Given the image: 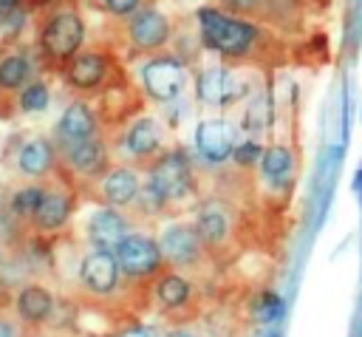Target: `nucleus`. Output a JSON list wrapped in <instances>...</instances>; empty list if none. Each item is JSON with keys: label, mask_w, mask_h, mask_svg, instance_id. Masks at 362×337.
<instances>
[{"label": "nucleus", "mask_w": 362, "mask_h": 337, "mask_svg": "<svg viewBox=\"0 0 362 337\" xmlns=\"http://www.w3.org/2000/svg\"><path fill=\"white\" fill-rule=\"evenodd\" d=\"M260 147H257V142H243V144H235V150H232V159L238 161V164H252L255 159H260Z\"/></svg>", "instance_id": "nucleus-28"}, {"label": "nucleus", "mask_w": 362, "mask_h": 337, "mask_svg": "<svg viewBox=\"0 0 362 337\" xmlns=\"http://www.w3.org/2000/svg\"><path fill=\"white\" fill-rule=\"evenodd\" d=\"M266 122H269V102H266V96H257L246 108V127L260 130V127H266Z\"/></svg>", "instance_id": "nucleus-26"}, {"label": "nucleus", "mask_w": 362, "mask_h": 337, "mask_svg": "<svg viewBox=\"0 0 362 337\" xmlns=\"http://www.w3.org/2000/svg\"><path fill=\"white\" fill-rule=\"evenodd\" d=\"M198 25H201L204 42L209 48H215L218 54H226V57L246 54L257 40V28L249 20L223 14L218 8H201L198 11Z\"/></svg>", "instance_id": "nucleus-1"}, {"label": "nucleus", "mask_w": 362, "mask_h": 337, "mask_svg": "<svg viewBox=\"0 0 362 337\" xmlns=\"http://www.w3.org/2000/svg\"><path fill=\"white\" fill-rule=\"evenodd\" d=\"M124 235H127V221L113 207H99L88 218V238H90L93 249H110L113 252Z\"/></svg>", "instance_id": "nucleus-11"}, {"label": "nucleus", "mask_w": 362, "mask_h": 337, "mask_svg": "<svg viewBox=\"0 0 362 337\" xmlns=\"http://www.w3.org/2000/svg\"><path fill=\"white\" fill-rule=\"evenodd\" d=\"M102 3L116 17H130V14H136L141 8V0H102Z\"/></svg>", "instance_id": "nucleus-29"}, {"label": "nucleus", "mask_w": 362, "mask_h": 337, "mask_svg": "<svg viewBox=\"0 0 362 337\" xmlns=\"http://www.w3.org/2000/svg\"><path fill=\"white\" fill-rule=\"evenodd\" d=\"M57 133L62 139V144H76L82 139H90L96 133V116L90 113V108L85 102H71L62 116H59V125H57Z\"/></svg>", "instance_id": "nucleus-16"}, {"label": "nucleus", "mask_w": 362, "mask_h": 337, "mask_svg": "<svg viewBox=\"0 0 362 337\" xmlns=\"http://www.w3.org/2000/svg\"><path fill=\"white\" fill-rule=\"evenodd\" d=\"M31 76V62L23 54H6L0 59V88L3 91H17L28 82Z\"/></svg>", "instance_id": "nucleus-22"}, {"label": "nucleus", "mask_w": 362, "mask_h": 337, "mask_svg": "<svg viewBox=\"0 0 362 337\" xmlns=\"http://www.w3.org/2000/svg\"><path fill=\"white\" fill-rule=\"evenodd\" d=\"M221 3V8H226L232 17H238V14H255V11H260V6H263V0H218Z\"/></svg>", "instance_id": "nucleus-27"}, {"label": "nucleus", "mask_w": 362, "mask_h": 337, "mask_svg": "<svg viewBox=\"0 0 362 337\" xmlns=\"http://www.w3.org/2000/svg\"><path fill=\"white\" fill-rule=\"evenodd\" d=\"M170 34H173L170 20L158 8H139L127 20V40L139 51H158V48H164Z\"/></svg>", "instance_id": "nucleus-5"}, {"label": "nucleus", "mask_w": 362, "mask_h": 337, "mask_svg": "<svg viewBox=\"0 0 362 337\" xmlns=\"http://www.w3.org/2000/svg\"><path fill=\"white\" fill-rule=\"evenodd\" d=\"M0 337H23V323L11 314H0Z\"/></svg>", "instance_id": "nucleus-30"}, {"label": "nucleus", "mask_w": 362, "mask_h": 337, "mask_svg": "<svg viewBox=\"0 0 362 337\" xmlns=\"http://www.w3.org/2000/svg\"><path fill=\"white\" fill-rule=\"evenodd\" d=\"M195 147L212 164L226 161L232 156V150H235L232 125H226L223 119H201L198 127H195Z\"/></svg>", "instance_id": "nucleus-8"}, {"label": "nucleus", "mask_w": 362, "mask_h": 337, "mask_svg": "<svg viewBox=\"0 0 362 337\" xmlns=\"http://www.w3.org/2000/svg\"><path fill=\"white\" fill-rule=\"evenodd\" d=\"M260 170L272 184H283L291 173V150L283 144H272L260 153Z\"/></svg>", "instance_id": "nucleus-21"}, {"label": "nucleus", "mask_w": 362, "mask_h": 337, "mask_svg": "<svg viewBox=\"0 0 362 337\" xmlns=\"http://www.w3.org/2000/svg\"><path fill=\"white\" fill-rule=\"evenodd\" d=\"M42 190H45V187H40V184L20 187V190L11 195V212H14L17 218H31V215H34V210H37V204H40Z\"/></svg>", "instance_id": "nucleus-25"}, {"label": "nucleus", "mask_w": 362, "mask_h": 337, "mask_svg": "<svg viewBox=\"0 0 362 337\" xmlns=\"http://www.w3.org/2000/svg\"><path fill=\"white\" fill-rule=\"evenodd\" d=\"M51 167H54V147H51L48 139L34 136L25 144H20V150H17V170L25 178H34L37 181V178L48 176Z\"/></svg>", "instance_id": "nucleus-18"}, {"label": "nucleus", "mask_w": 362, "mask_h": 337, "mask_svg": "<svg viewBox=\"0 0 362 337\" xmlns=\"http://www.w3.org/2000/svg\"><path fill=\"white\" fill-rule=\"evenodd\" d=\"M54 312V295L40 286V283H28L17 292L14 297V317L25 326H40L51 317Z\"/></svg>", "instance_id": "nucleus-12"}, {"label": "nucleus", "mask_w": 362, "mask_h": 337, "mask_svg": "<svg viewBox=\"0 0 362 337\" xmlns=\"http://www.w3.org/2000/svg\"><path fill=\"white\" fill-rule=\"evenodd\" d=\"M119 337H158V331H156V329H150V326H133V329L122 331Z\"/></svg>", "instance_id": "nucleus-31"}, {"label": "nucleus", "mask_w": 362, "mask_h": 337, "mask_svg": "<svg viewBox=\"0 0 362 337\" xmlns=\"http://www.w3.org/2000/svg\"><path fill=\"white\" fill-rule=\"evenodd\" d=\"M107 74V62L102 54L96 51H76L71 59H68V68H65V76L74 88L79 91H90V88H99L102 79Z\"/></svg>", "instance_id": "nucleus-14"}, {"label": "nucleus", "mask_w": 362, "mask_h": 337, "mask_svg": "<svg viewBox=\"0 0 362 337\" xmlns=\"http://www.w3.org/2000/svg\"><path fill=\"white\" fill-rule=\"evenodd\" d=\"M192 229H195V235H198L201 244L215 246V244H223V241H226L229 221H226V215H223L218 207H204V210L198 212V221H195Z\"/></svg>", "instance_id": "nucleus-20"}, {"label": "nucleus", "mask_w": 362, "mask_h": 337, "mask_svg": "<svg viewBox=\"0 0 362 337\" xmlns=\"http://www.w3.org/2000/svg\"><path fill=\"white\" fill-rule=\"evenodd\" d=\"M167 337H192V334H189V331H181V329H178V331H170Z\"/></svg>", "instance_id": "nucleus-33"}, {"label": "nucleus", "mask_w": 362, "mask_h": 337, "mask_svg": "<svg viewBox=\"0 0 362 337\" xmlns=\"http://www.w3.org/2000/svg\"><path fill=\"white\" fill-rule=\"evenodd\" d=\"M141 85L150 99L173 102L187 85V68L173 57H156L141 68Z\"/></svg>", "instance_id": "nucleus-4"}, {"label": "nucleus", "mask_w": 362, "mask_h": 337, "mask_svg": "<svg viewBox=\"0 0 362 337\" xmlns=\"http://www.w3.org/2000/svg\"><path fill=\"white\" fill-rule=\"evenodd\" d=\"M139 190H141V181H139L136 170H130V167H113L102 178V198L113 210L133 204L139 198Z\"/></svg>", "instance_id": "nucleus-15"}, {"label": "nucleus", "mask_w": 362, "mask_h": 337, "mask_svg": "<svg viewBox=\"0 0 362 337\" xmlns=\"http://www.w3.org/2000/svg\"><path fill=\"white\" fill-rule=\"evenodd\" d=\"M48 99H51V96H48L45 82L34 79V82H25V85L20 88L17 105H20V110H25V113H40V110L48 108Z\"/></svg>", "instance_id": "nucleus-24"}, {"label": "nucleus", "mask_w": 362, "mask_h": 337, "mask_svg": "<svg viewBox=\"0 0 362 337\" xmlns=\"http://www.w3.org/2000/svg\"><path fill=\"white\" fill-rule=\"evenodd\" d=\"M34 3H51V0H34Z\"/></svg>", "instance_id": "nucleus-34"}, {"label": "nucleus", "mask_w": 362, "mask_h": 337, "mask_svg": "<svg viewBox=\"0 0 362 337\" xmlns=\"http://www.w3.org/2000/svg\"><path fill=\"white\" fill-rule=\"evenodd\" d=\"M161 125L156 122V119H150V116H141V119H136L130 127H127V133H124V147L136 156V159H147V156H153V153H158V147H161Z\"/></svg>", "instance_id": "nucleus-19"}, {"label": "nucleus", "mask_w": 362, "mask_h": 337, "mask_svg": "<svg viewBox=\"0 0 362 337\" xmlns=\"http://www.w3.org/2000/svg\"><path fill=\"white\" fill-rule=\"evenodd\" d=\"M195 93H198L201 105L218 108V105H226L238 96V82L226 68L212 65V68H204L195 76Z\"/></svg>", "instance_id": "nucleus-10"}, {"label": "nucleus", "mask_w": 362, "mask_h": 337, "mask_svg": "<svg viewBox=\"0 0 362 337\" xmlns=\"http://www.w3.org/2000/svg\"><path fill=\"white\" fill-rule=\"evenodd\" d=\"M17 6V0H0V11H11Z\"/></svg>", "instance_id": "nucleus-32"}, {"label": "nucleus", "mask_w": 362, "mask_h": 337, "mask_svg": "<svg viewBox=\"0 0 362 337\" xmlns=\"http://www.w3.org/2000/svg\"><path fill=\"white\" fill-rule=\"evenodd\" d=\"M85 40V23L76 11H57L48 17V23L40 31V45L45 51V57L62 62L71 59Z\"/></svg>", "instance_id": "nucleus-2"}, {"label": "nucleus", "mask_w": 362, "mask_h": 337, "mask_svg": "<svg viewBox=\"0 0 362 337\" xmlns=\"http://www.w3.org/2000/svg\"><path fill=\"white\" fill-rule=\"evenodd\" d=\"M156 297H158V303L164 306V309H178V306H184L187 303V297H189V283H187V278L184 275H164L161 280H158V286H156Z\"/></svg>", "instance_id": "nucleus-23"}, {"label": "nucleus", "mask_w": 362, "mask_h": 337, "mask_svg": "<svg viewBox=\"0 0 362 337\" xmlns=\"http://www.w3.org/2000/svg\"><path fill=\"white\" fill-rule=\"evenodd\" d=\"M119 263L110 249H90L79 263V283L90 295H110L119 286Z\"/></svg>", "instance_id": "nucleus-6"}, {"label": "nucleus", "mask_w": 362, "mask_h": 337, "mask_svg": "<svg viewBox=\"0 0 362 337\" xmlns=\"http://www.w3.org/2000/svg\"><path fill=\"white\" fill-rule=\"evenodd\" d=\"M71 218V198L62 190H42L40 204L31 215V224L37 232H57Z\"/></svg>", "instance_id": "nucleus-13"}, {"label": "nucleus", "mask_w": 362, "mask_h": 337, "mask_svg": "<svg viewBox=\"0 0 362 337\" xmlns=\"http://www.w3.org/2000/svg\"><path fill=\"white\" fill-rule=\"evenodd\" d=\"M65 159L71 164L74 173L79 176H99L107 164V150L102 144V139L90 136V139H82L76 144H68L65 147Z\"/></svg>", "instance_id": "nucleus-17"}, {"label": "nucleus", "mask_w": 362, "mask_h": 337, "mask_svg": "<svg viewBox=\"0 0 362 337\" xmlns=\"http://www.w3.org/2000/svg\"><path fill=\"white\" fill-rule=\"evenodd\" d=\"M113 255L119 263V275L124 278H147L161 263L158 244L144 232H127L122 244L113 249Z\"/></svg>", "instance_id": "nucleus-3"}, {"label": "nucleus", "mask_w": 362, "mask_h": 337, "mask_svg": "<svg viewBox=\"0 0 362 337\" xmlns=\"http://www.w3.org/2000/svg\"><path fill=\"white\" fill-rule=\"evenodd\" d=\"M147 181L156 184L167 201L184 198L189 193V164H187L184 153H164L156 161V167L150 170Z\"/></svg>", "instance_id": "nucleus-7"}, {"label": "nucleus", "mask_w": 362, "mask_h": 337, "mask_svg": "<svg viewBox=\"0 0 362 337\" xmlns=\"http://www.w3.org/2000/svg\"><path fill=\"white\" fill-rule=\"evenodd\" d=\"M156 244H158L161 261H170L175 266L195 263L198 246H201V241H198V235H195V229L189 224H170Z\"/></svg>", "instance_id": "nucleus-9"}]
</instances>
